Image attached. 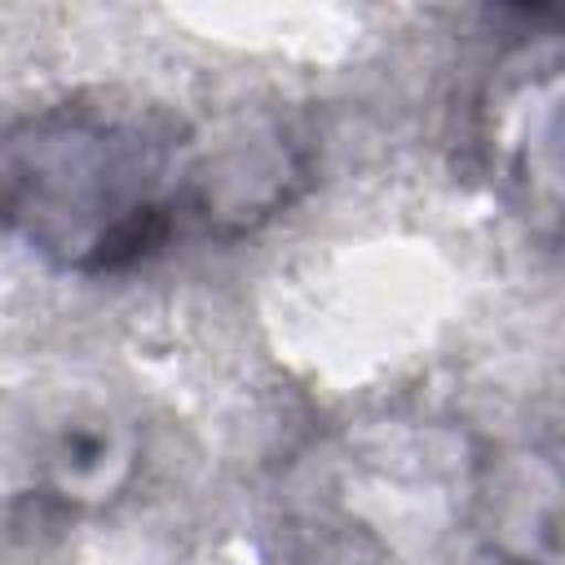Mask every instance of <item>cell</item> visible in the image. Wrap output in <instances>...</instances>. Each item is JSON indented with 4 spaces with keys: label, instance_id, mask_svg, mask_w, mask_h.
I'll list each match as a JSON object with an SVG mask.
<instances>
[{
    "label": "cell",
    "instance_id": "1",
    "mask_svg": "<svg viewBox=\"0 0 565 565\" xmlns=\"http://www.w3.org/2000/svg\"><path fill=\"white\" fill-rule=\"evenodd\" d=\"M185 146L159 110H35L0 132V238L66 274H119L181 216L212 221V177L185 168Z\"/></svg>",
    "mask_w": 565,
    "mask_h": 565
}]
</instances>
